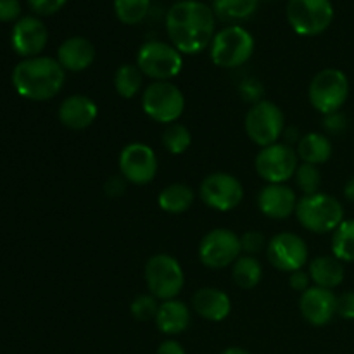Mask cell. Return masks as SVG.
<instances>
[{
  "mask_svg": "<svg viewBox=\"0 0 354 354\" xmlns=\"http://www.w3.org/2000/svg\"><path fill=\"white\" fill-rule=\"evenodd\" d=\"M216 16L213 9L199 0H180L166 14V31L171 45L182 54L196 55L213 41Z\"/></svg>",
  "mask_w": 354,
  "mask_h": 354,
  "instance_id": "1",
  "label": "cell"
},
{
  "mask_svg": "<svg viewBox=\"0 0 354 354\" xmlns=\"http://www.w3.org/2000/svg\"><path fill=\"white\" fill-rule=\"evenodd\" d=\"M66 71L57 59L37 55L23 59L12 71V85L23 99L44 102L50 100L62 90Z\"/></svg>",
  "mask_w": 354,
  "mask_h": 354,
  "instance_id": "2",
  "label": "cell"
},
{
  "mask_svg": "<svg viewBox=\"0 0 354 354\" xmlns=\"http://www.w3.org/2000/svg\"><path fill=\"white\" fill-rule=\"evenodd\" d=\"M296 218L304 230L313 234H330L344 221V206L328 194L303 196L297 201Z\"/></svg>",
  "mask_w": 354,
  "mask_h": 354,
  "instance_id": "3",
  "label": "cell"
},
{
  "mask_svg": "<svg viewBox=\"0 0 354 354\" xmlns=\"http://www.w3.org/2000/svg\"><path fill=\"white\" fill-rule=\"evenodd\" d=\"M252 54H254V38L239 24H232L218 31L209 45L211 61L218 68H241L252 57Z\"/></svg>",
  "mask_w": 354,
  "mask_h": 354,
  "instance_id": "4",
  "label": "cell"
},
{
  "mask_svg": "<svg viewBox=\"0 0 354 354\" xmlns=\"http://www.w3.org/2000/svg\"><path fill=\"white\" fill-rule=\"evenodd\" d=\"M145 283L158 301L176 299L185 286V273L178 259L169 254H154L144 268Z\"/></svg>",
  "mask_w": 354,
  "mask_h": 354,
  "instance_id": "5",
  "label": "cell"
},
{
  "mask_svg": "<svg viewBox=\"0 0 354 354\" xmlns=\"http://www.w3.org/2000/svg\"><path fill=\"white\" fill-rule=\"evenodd\" d=\"M137 66L154 82H171L182 73L183 57L178 48L159 40L145 41L137 52Z\"/></svg>",
  "mask_w": 354,
  "mask_h": 354,
  "instance_id": "6",
  "label": "cell"
},
{
  "mask_svg": "<svg viewBox=\"0 0 354 354\" xmlns=\"http://www.w3.org/2000/svg\"><path fill=\"white\" fill-rule=\"evenodd\" d=\"M349 95V82L344 71L337 68H325L313 76L308 88L310 104L325 116L341 111Z\"/></svg>",
  "mask_w": 354,
  "mask_h": 354,
  "instance_id": "7",
  "label": "cell"
},
{
  "mask_svg": "<svg viewBox=\"0 0 354 354\" xmlns=\"http://www.w3.org/2000/svg\"><path fill=\"white\" fill-rule=\"evenodd\" d=\"M142 109L152 121L168 127L185 111V97L173 82H152L142 93Z\"/></svg>",
  "mask_w": 354,
  "mask_h": 354,
  "instance_id": "8",
  "label": "cell"
},
{
  "mask_svg": "<svg viewBox=\"0 0 354 354\" xmlns=\"http://www.w3.org/2000/svg\"><path fill=\"white\" fill-rule=\"evenodd\" d=\"M244 128L252 144L268 147L282 138L286 130V116L272 100H259L252 104L244 120Z\"/></svg>",
  "mask_w": 354,
  "mask_h": 354,
  "instance_id": "9",
  "label": "cell"
},
{
  "mask_svg": "<svg viewBox=\"0 0 354 354\" xmlns=\"http://www.w3.org/2000/svg\"><path fill=\"white\" fill-rule=\"evenodd\" d=\"M286 12L290 28L303 37L324 33L334 19L330 0H289Z\"/></svg>",
  "mask_w": 354,
  "mask_h": 354,
  "instance_id": "10",
  "label": "cell"
},
{
  "mask_svg": "<svg viewBox=\"0 0 354 354\" xmlns=\"http://www.w3.org/2000/svg\"><path fill=\"white\" fill-rule=\"evenodd\" d=\"M299 166V158L292 145L283 142L263 147L254 159L256 173L266 183H287L294 178Z\"/></svg>",
  "mask_w": 354,
  "mask_h": 354,
  "instance_id": "11",
  "label": "cell"
},
{
  "mask_svg": "<svg viewBox=\"0 0 354 354\" xmlns=\"http://www.w3.org/2000/svg\"><path fill=\"white\" fill-rule=\"evenodd\" d=\"M197 254L207 268H227L242 256L241 237L230 228H214L203 237Z\"/></svg>",
  "mask_w": 354,
  "mask_h": 354,
  "instance_id": "12",
  "label": "cell"
},
{
  "mask_svg": "<svg viewBox=\"0 0 354 354\" xmlns=\"http://www.w3.org/2000/svg\"><path fill=\"white\" fill-rule=\"evenodd\" d=\"M199 196L207 207L220 213L235 209L244 199V185L237 176L225 171L207 175L199 187Z\"/></svg>",
  "mask_w": 354,
  "mask_h": 354,
  "instance_id": "13",
  "label": "cell"
},
{
  "mask_svg": "<svg viewBox=\"0 0 354 354\" xmlns=\"http://www.w3.org/2000/svg\"><path fill=\"white\" fill-rule=\"evenodd\" d=\"M120 173L131 185H147L156 178L159 169L154 149L142 142H131L120 152Z\"/></svg>",
  "mask_w": 354,
  "mask_h": 354,
  "instance_id": "14",
  "label": "cell"
},
{
  "mask_svg": "<svg viewBox=\"0 0 354 354\" xmlns=\"http://www.w3.org/2000/svg\"><path fill=\"white\" fill-rule=\"evenodd\" d=\"M266 258L270 265L279 272L292 273L304 268L310 252H308L306 241L301 235L292 234V232H280L268 241Z\"/></svg>",
  "mask_w": 354,
  "mask_h": 354,
  "instance_id": "15",
  "label": "cell"
},
{
  "mask_svg": "<svg viewBox=\"0 0 354 354\" xmlns=\"http://www.w3.org/2000/svg\"><path fill=\"white\" fill-rule=\"evenodd\" d=\"M299 310L308 324L324 327L337 315V296L330 289L311 286L306 292L301 294Z\"/></svg>",
  "mask_w": 354,
  "mask_h": 354,
  "instance_id": "16",
  "label": "cell"
},
{
  "mask_svg": "<svg viewBox=\"0 0 354 354\" xmlns=\"http://www.w3.org/2000/svg\"><path fill=\"white\" fill-rule=\"evenodd\" d=\"M48 40V31L38 17L26 16L16 21L10 35L12 48L17 55L24 59L37 57L44 50Z\"/></svg>",
  "mask_w": 354,
  "mask_h": 354,
  "instance_id": "17",
  "label": "cell"
},
{
  "mask_svg": "<svg viewBox=\"0 0 354 354\" xmlns=\"http://www.w3.org/2000/svg\"><path fill=\"white\" fill-rule=\"evenodd\" d=\"M297 196L286 183H266L258 194V207L266 218L286 220L296 214Z\"/></svg>",
  "mask_w": 354,
  "mask_h": 354,
  "instance_id": "18",
  "label": "cell"
},
{
  "mask_svg": "<svg viewBox=\"0 0 354 354\" xmlns=\"http://www.w3.org/2000/svg\"><path fill=\"white\" fill-rule=\"evenodd\" d=\"M59 121L69 130H85L92 127L93 121L99 116V107L95 100L88 95L75 93V95L66 97L61 102L57 111Z\"/></svg>",
  "mask_w": 354,
  "mask_h": 354,
  "instance_id": "19",
  "label": "cell"
},
{
  "mask_svg": "<svg viewBox=\"0 0 354 354\" xmlns=\"http://www.w3.org/2000/svg\"><path fill=\"white\" fill-rule=\"evenodd\" d=\"M95 45L83 37H71L62 41L57 48V62L64 71L82 73L95 61Z\"/></svg>",
  "mask_w": 354,
  "mask_h": 354,
  "instance_id": "20",
  "label": "cell"
},
{
  "mask_svg": "<svg viewBox=\"0 0 354 354\" xmlns=\"http://www.w3.org/2000/svg\"><path fill=\"white\" fill-rule=\"evenodd\" d=\"M192 310L207 322H223L230 315L232 301L227 292L216 287H203L194 294Z\"/></svg>",
  "mask_w": 354,
  "mask_h": 354,
  "instance_id": "21",
  "label": "cell"
},
{
  "mask_svg": "<svg viewBox=\"0 0 354 354\" xmlns=\"http://www.w3.org/2000/svg\"><path fill=\"white\" fill-rule=\"evenodd\" d=\"M154 322L165 335H178L189 328L190 308L180 299L161 301Z\"/></svg>",
  "mask_w": 354,
  "mask_h": 354,
  "instance_id": "22",
  "label": "cell"
},
{
  "mask_svg": "<svg viewBox=\"0 0 354 354\" xmlns=\"http://www.w3.org/2000/svg\"><path fill=\"white\" fill-rule=\"evenodd\" d=\"M308 273L311 277V282L317 287L324 289H335L344 282V265L341 259L332 256H318L311 259Z\"/></svg>",
  "mask_w": 354,
  "mask_h": 354,
  "instance_id": "23",
  "label": "cell"
},
{
  "mask_svg": "<svg viewBox=\"0 0 354 354\" xmlns=\"http://www.w3.org/2000/svg\"><path fill=\"white\" fill-rule=\"evenodd\" d=\"M296 152L299 161L308 162V165H324L332 158V142L325 133H310L303 135L299 144L296 145Z\"/></svg>",
  "mask_w": 354,
  "mask_h": 354,
  "instance_id": "24",
  "label": "cell"
},
{
  "mask_svg": "<svg viewBox=\"0 0 354 354\" xmlns=\"http://www.w3.org/2000/svg\"><path fill=\"white\" fill-rule=\"evenodd\" d=\"M196 194L185 183H171L165 187L158 196V204L169 214H182L192 207Z\"/></svg>",
  "mask_w": 354,
  "mask_h": 354,
  "instance_id": "25",
  "label": "cell"
},
{
  "mask_svg": "<svg viewBox=\"0 0 354 354\" xmlns=\"http://www.w3.org/2000/svg\"><path fill=\"white\" fill-rule=\"evenodd\" d=\"M263 279V266L256 256L242 254L232 265V280L237 287L244 290H251L259 286Z\"/></svg>",
  "mask_w": 354,
  "mask_h": 354,
  "instance_id": "26",
  "label": "cell"
},
{
  "mask_svg": "<svg viewBox=\"0 0 354 354\" xmlns=\"http://www.w3.org/2000/svg\"><path fill=\"white\" fill-rule=\"evenodd\" d=\"M259 0H213L214 16L225 23H239L254 14Z\"/></svg>",
  "mask_w": 354,
  "mask_h": 354,
  "instance_id": "27",
  "label": "cell"
},
{
  "mask_svg": "<svg viewBox=\"0 0 354 354\" xmlns=\"http://www.w3.org/2000/svg\"><path fill=\"white\" fill-rule=\"evenodd\" d=\"M144 85V73L137 64H123L114 73V88L123 99H133Z\"/></svg>",
  "mask_w": 354,
  "mask_h": 354,
  "instance_id": "28",
  "label": "cell"
},
{
  "mask_svg": "<svg viewBox=\"0 0 354 354\" xmlns=\"http://www.w3.org/2000/svg\"><path fill=\"white\" fill-rule=\"evenodd\" d=\"M332 254L342 263H354V220H344L332 235Z\"/></svg>",
  "mask_w": 354,
  "mask_h": 354,
  "instance_id": "29",
  "label": "cell"
},
{
  "mask_svg": "<svg viewBox=\"0 0 354 354\" xmlns=\"http://www.w3.org/2000/svg\"><path fill=\"white\" fill-rule=\"evenodd\" d=\"M162 145L169 154L180 156L189 151V147L192 145V133L185 124L171 123L162 131Z\"/></svg>",
  "mask_w": 354,
  "mask_h": 354,
  "instance_id": "30",
  "label": "cell"
},
{
  "mask_svg": "<svg viewBox=\"0 0 354 354\" xmlns=\"http://www.w3.org/2000/svg\"><path fill=\"white\" fill-rule=\"evenodd\" d=\"M151 10V0H114V12L123 24L142 23Z\"/></svg>",
  "mask_w": 354,
  "mask_h": 354,
  "instance_id": "31",
  "label": "cell"
},
{
  "mask_svg": "<svg viewBox=\"0 0 354 354\" xmlns=\"http://www.w3.org/2000/svg\"><path fill=\"white\" fill-rule=\"evenodd\" d=\"M296 180L297 189L303 192V196H313V194L320 192L322 187V173L318 166L308 165V162H299L296 169Z\"/></svg>",
  "mask_w": 354,
  "mask_h": 354,
  "instance_id": "32",
  "label": "cell"
},
{
  "mask_svg": "<svg viewBox=\"0 0 354 354\" xmlns=\"http://www.w3.org/2000/svg\"><path fill=\"white\" fill-rule=\"evenodd\" d=\"M158 299H156L152 294H142V296H137L130 304V313L135 320L138 322H149L156 320V315H158L159 310Z\"/></svg>",
  "mask_w": 354,
  "mask_h": 354,
  "instance_id": "33",
  "label": "cell"
},
{
  "mask_svg": "<svg viewBox=\"0 0 354 354\" xmlns=\"http://www.w3.org/2000/svg\"><path fill=\"white\" fill-rule=\"evenodd\" d=\"M241 245H242V254L256 256L261 251H266L268 242H266L265 235H263L261 232L249 230L241 237Z\"/></svg>",
  "mask_w": 354,
  "mask_h": 354,
  "instance_id": "34",
  "label": "cell"
},
{
  "mask_svg": "<svg viewBox=\"0 0 354 354\" xmlns=\"http://www.w3.org/2000/svg\"><path fill=\"white\" fill-rule=\"evenodd\" d=\"M239 93L242 95V99L245 100V102H251V104H256L259 102V100H263V85L258 82V80L254 78H245L244 82L239 85Z\"/></svg>",
  "mask_w": 354,
  "mask_h": 354,
  "instance_id": "35",
  "label": "cell"
},
{
  "mask_svg": "<svg viewBox=\"0 0 354 354\" xmlns=\"http://www.w3.org/2000/svg\"><path fill=\"white\" fill-rule=\"evenodd\" d=\"M68 0H28V6L38 16H52L66 6Z\"/></svg>",
  "mask_w": 354,
  "mask_h": 354,
  "instance_id": "36",
  "label": "cell"
},
{
  "mask_svg": "<svg viewBox=\"0 0 354 354\" xmlns=\"http://www.w3.org/2000/svg\"><path fill=\"white\" fill-rule=\"evenodd\" d=\"M324 130L327 131L328 135H341L342 131H346L348 128V118L346 114H342L341 111L332 114H325L324 116Z\"/></svg>",
  "mask_w": 354,
  "mask_h": 354,
  "instance_id": "37",
  "label": "cell"
},
{
  "mask_svg": "<svg viewBox=\"0 0 354 354\" xmlns=\"http://www.w3.org/2000/svg\"><path fill=\"white\" fill-rule=\"evenodd\" d=\"M19 16H21L19 0H0V21H2V23L19 21Z\"/></svg>",
  "mask_w": 354,
  "mask_h": 354,
  "instance_id": "38",
  "label": "cell"
},
{
  "mask_svg": "<svg viewBox=\"0 0 354 354\" xmlns=\"http://www.w3.org/2000/svg\"><path fill=\"white\" fill-rule=\"evenodd\" d=\"M337 315L344 320H354V292L341 294L337 296Z\"/></svg>",
  "mask_w": 354,
  "mask_h": 354,
  "instance_id": "39",
  "label": "cell"
},
{
  "mask_svg": "<svg viewBox=\"0 0 354 354\" xmlns=\"http://www.w3.org/2000/svg\"><path fill=\"white\" fill-rule=\"evenodd\" d=\"M289 286L292 287L296 292L303 294L311 287V277L310 273L304 272V270H297V272L289 273Z\"/></svg>",
  "mask_w": 354,
  "mask_h": 354,
  "instance_id": "40",
  "label": "cell"
},
{
  "mask_svg": "<svg viewBox=\"0 0 354 354\" xmlns=\"http://www.w3.org/2000/svg\"><path fill=\"white\" fill-rule=\"evenodd\" d=\"M127 183L128 182L123 176H113V178H109L106 182L104 190H106V194L109 197H120L127 192Z\"/></svg>",
  "mask_w": 354,
  "mask_h": 354,
  "instance_id": "41",
  "label": "cell"
},
{
  "mask_svg": "<svg viewBox=\"0 0 354 354\" xmlns=\"http://www.w3.org/2000/svg\"><path fill=\"white\" fill-rule=\"evenodd\" d=\"M158 354H187V353L178 341H173V339H169V341H165L159 344Z\"/></svg>",
  "mask_w": 354,
  "mask_h": 354,
  "instance_id": "42",
  "label": "cell"
},
{
  "mask_svg": "<svg viewBox=\"0 0 354 354\" xmlns=\"http://www.w3.org/2000/svg\"><path fill=\"white\" fill-rule=\"evenodd\" d=\"M301 137H303V135L299 133L297 127H289V128L286 127V130H283V135H282L283 144H287V145H297L299 144Z\"/></svg>",
  "mask_w": 354,
  "mask_h": 354,
  "instance_id": "43",
  "label": "cell"
},
{
  "mask_svg": "<svg viewBox=\"0 0 354 354\" xmlns=\"http://www.w3.org/2000/svg\"><path fill=\"white\" fill-rule=\"evenodd\" d=\"M344 196L349 203H354V176L349 178L344 185Z\"/></svg>",
  "mask_w": 354,
  "mask_h": 354,
  "instance_id": "44",
  "label": "cell"
},
{
  "mask_svg": "<svg viewBox=\"0 0 354 354\" xmlns=\"http://www.w3.org/2000/svg\"><path fill=\"white\" fill-rule=\"evenodd\" d=\"M221 354H251V353H249L248 349H242V348H228Z\"/></svg>",
  "mask_w": 354,
  "mask_h": 354,
  "instance_id": "45",
  "label": "cell"
}]
</instances>
